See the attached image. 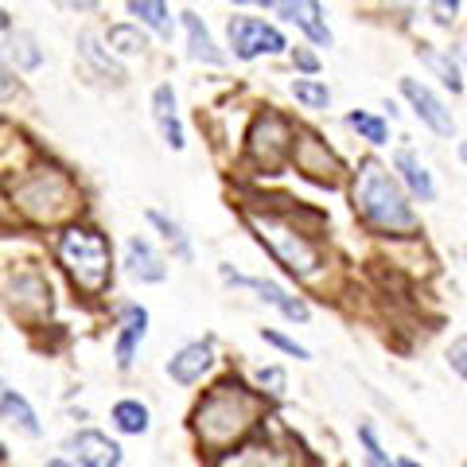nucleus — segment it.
I'll return each instance as SVG.
<instances>
[{
	"label": "nucleus",
	"mask_w": 467,
	"mask_h": 467,
	"mask_svg": "<svg viewBox=\"0 0 467 467\" xmlns=\"http://www.w3.org/2000/svg\"><path fill=\"white\" fill-rule=\"evenodd\" d=\"M355 211L367 226L382 230V234H413L417 230V214L409 192L401 187L398 175H389L378 160H362L355 171Z\"/></svg>",
	"instance_id": "nucleus-1"
},
{
	"label": "nucleus",
	"mask_w": 467,
	"mask_h": 467,
	"mask_svg": "<svg viewBox=\"0 0 467 467\" xmlns=\"http://www.w3.org/2000/svg\"><path fill=\"white\" fill-rule=\"evenodd\" d=\"M257 417V401L245 393L242 382H223L218 389L207 393V401L195 409V429H199V441L211 444V448H226L230 441L254 425Z\"/></svg>",
	"instance_id": "nucleus-2"
},
{
	"label": "nucleus",
	"mask_w": 467,
	"mask_h": 467,
	"mask_svg": "<svg viewBox=\"0 0 467 467\" xmlns=\"http://www.w3.org/2000/svg\"><path fill=\"white\" fill-rule=\"evenodd\" d=\"M55 250H58V261H63V265L70 269V276L78 281V288L101 292V288L109 285L113 254H109L106 234L86 230V226H70V230L58 234Z\"/></svg>",
	"instance_id": "nucleus-3"
},
{
	"label": "nucleus",
	"mask_w": 467,
	"mask_h": 467,
	"mask_svg": "<svg viewBox=\"0 0 467 467\" xmlns=\"http://www.w3.org/2000/svg\"><path fill=\"white\" fill-rule=\"evenodd\" d=\"M254 226H257V238L269 245V250L285 261V269L292 273H300V276H312L319 269V254H316V245L312 242H304L300 238V230H292L285 223H276V218H254Z\"/></svg>",
	"instance_id": "nucleus-4"
},
{
	"label": "nucleus",
	"mask_w": 467,
	"mask_h": 467,
	"mask_svg": "<svg viewBox=\"0 0 467 467\" xmlns=\"http://www.w3.org/2000/svg\"><path fill=\"white\" fill-rule=\"evenodd\" d=\"M226 36H230V51L238 58H261V55H281L288 47V39L281 27H273L257 16H230L226 24Z\"/></svg>",
	"instance_id": "nucleus-5"
},
{
	"label": "nucleus",
	"mask_w": 467,
	"mask_h": 467,
	"mask_svg": "<svg viewBox=\"0 0 467 467\" xmlns=\"http://www.w3.org/2000/svg\"><path fill=\"white\" fill-rule=\"evenodd\" d=\"M218 273H223V281L226 285H238V288H254L261 300L269 304V308H276L285 319H292V324H308L312 319V308L304 304L300 296H292L288 288H281L276 281H265V276H245L238 269H230V265H218Z\"/></svg>",
	"instance_id": "nucleus-6"
},
{
	"label": "nucleus",
	"mask_w": 467,
	"mask_h": 467,
	"mask_svg": "<svg viewBox=\"0 0 467 467\" xmlns=\"http://www.w3.org/2000/svg\"><path fill=\"white\" fill-rule=\"evenodd\" d=\"M292 140H296V137H292V129H288L285 117L265 113V117H257V125H254V133H250V152L265 168H276L288 152H296V144H292Z\"/></svg>",
	"instance_id": "nucleus-7"
},
{
	"label": "nucleus",
	"mask_w": 467,
	"mask_h": 467,
	"mask_svg": "<svg viewBox=\"0 0 467 467\" xmlns=\"http://www.w3.org/2000/svg\"><path fill=\"white\" fill-rule=\"evenodd\" d=\"M401 94L409 98V106L417 109L420 125H429L436 137H456V117H451V109L444 106V98L436 90H429V86L417 78H401Z\"/></svg>",
	"instance_id": "nucleus-8"
},
{
	"label": "nucleus",
	"mask_w": 467,
	"mask_h": 467,
	"mask_svg": "<svg viewBox=\"0 0 467 467\" xmlns=\"http://www.w3.org/2000/svg\"><path fill=\"white\" fill-rule=\"evenodd\" d=\"M67 451L75 456L82 467H121V444L109 441L106 432H94V429H82L67 441Z\"/></svg>",
	"instance_id": "nucleus-9"
},
{
	"label": "nucleus",
	"mask_w": 467,
	"mask_h": 467,
	"mask_svg": "<svg viewBox=\"0 0 467 467\" xmlns=\"http://www.w3.org/2000/svg\"><path fill=\"white\" fill-rule=\"evenodd\" d=\"M211 362H214V343L211 339L187 343L168 358V378L171 382H180V386H195L199 378L211 370Z\"/></svg>",
	"instance_id": "nucleus-10"
},
{
	"label": "nucleus",
	"mask_w": 467,
	"mask_h": 467,
	"mask_svg": "<svg viewBox=\"0 0 467 467\" xmlns=\"http://www.w3.org/2000/svg\"><path fill=\"white\" fill-rule=\"evenodd\" d=\"M265 8L281 12L288 24H296L300 32L316 43V47H331V27H327V20H324V8L312 5V0H296V5H276V0H269Z\"/></svg>",
	"instance_id": "nucleus-11"
},
{
	"label": "nucleus",
	"mask_w": 467,
	"mask_h": 467,
	"mask_svg": "<svg viewBox=\"0 0 467 467\" xmlns=\"http://www.w3.org/2000/svg\"><path fill=\"white\" fill-rule=\"evenodd\" d=\"M144 335H149V312H144L140 304H125L121 308V331H117V339H113L117 367H133V355L144 343Z\"/></svg>",
	"instance_id": "nucleus-12"
},
{
	"label": "nucleus",
	"mask_w": 467,
	"mask_h": 467,
	"mask_svg": "<svg viewBox=\"0 0 467 467\" xmlns=\"http://www.w3.org/2000/svg\"><path fill=\"white\" fill-rule=\"evenodd\" d=\"M125 269L140 285H160L168 276L164 257L156 254V245L149 238H129V245H125Z\"/></svg>",
	"instance_id": "nucleus-13"
},
{
	"label": "nucleus",
	"mask_w": 467,
	"mask_h": 467,
	"mask_svg": "<svg viewBox=\"0 0 467 467\" xmlns=\"http://www.w3.org/2000/svg\"><path fill=\"white\" fill-rule=\"evenodd\" d=\"M393 168H398V175H401V187H405V192L413 195L417 202H432V199H436V180H432V171L420 164L413 149H398V152H393Z\"/></svg>",
	"instance_id": "nucleus-14"
},
{
	"label": "nucleus",
	"mask_w": 467,
	"mask_h": 467,
	"mask_svg": "<svg viewBox=\"0 0 467 467\" xmlns=\"http://www.w3.org/2000/svg\"><path fill=\"white\" fill-rule=\"evenodd\" d=\"M152 121L160 129V137H164L168 149L180 152L183 149V125H180V113H175V90H171V82H160L156 90H152Z\"/></svg>",
	"instance_id": "nucleus-15"
},
{
	"label": "nucleus",
	"mask_w": 467,
	"mask_h": 467,
	"mask_svg": "<svg viewBox=\"0 0 467 467\" xmlns=\"http://www.w3.org/2000/svg\"><path fill=\"white\" fill-rule=\"evenodd\" d=\"M0 420H8V425H16L24 436H39L43 425H39V417H36V409L32 401L24 398V393L12 389L5 378H0Z\"/></svg>",
	"instance_id": "nucleus-16"
},
{
	"label": "nucleus",
	"mask_w": 467,
	"mask_h": 467,
	"mask_svg": "<svg viewBox=\"0 0 467 467\" xmlns=\"http://www.w3.org/2000/svg\"><path fill=\"white\" fill-rule=\"evenodd\" d=\"M296 164H300V171H308L312 180H324V183H335V171H339L335 156L327 152V144L316 137H304L296 144Z\"/></svg>",
	"instance_id": "nucleus-17"
},
{
	"label": "nucleus",
	"mask_w": 467,
	"mask_h": 467,
	"mask_svg": "<svg viewBox=\"0 0 467 467\" xmlns=\"http://www.w3.org/2000/svg\"><path fill=\"white\" fill-rule=\"evenodd\" d=\"M180 20H183V32H187V47H192V58H199V63H211V67L223 63L226 55L214 47V39H211V32H207V24H202L195 12H180Z\"/></svg>",
	"instance_id": "nucleus-18"
},
{
	"label": "nucleus",
	"mask_w": 467,
	"mask_h": 467,
	"mask_svg": "<svg viewBox=\"0 0 467 467\" xmlns=\"http://www.w3.org/2000/svg\"><path fill=\"white\" fill-rule=\"evenodd\" d=\"M109 420H113V429H117V432H125V436H144V432L152 429L149 405H140L137 398L117 401V405L109 409Z\"/></svg>",
	"instance_id": "nucleus-19"
},
{
	"label": "nucleus",
	"mask_w": 467,
	"mask_h": 467,
	"mask_svg": "<svg viewBox=\"0 0 467 467\" xmlns=\"http://www.w3.org/2000/svg\"><path fill=\"white\" fill-rule=\"evenodd\" d=\"M129 12H133L140 24H149L160 39H171L175 20H171V8L168 5H160V0H129Z\"/></svg>",
	"instance_id": "nucleus-20"
},
{
	"label": "nucleus",
	"mask_w": 467,
	"mask_h": 467,
	"mask_svg": "<svg viewBox=\"0 0 467 467\" xmlns=\"http://www.w3.org/2000/svg\"><path fill=\"white\" fill-rule=\"evenodd\" d=\"M417 55H420V63H425L436 78H441L451 94H460L463 90V75H460V63L451 55H444V51H432V47H417Z\"/></svg>",
	"instance_id": "nucleus-21"
},
{
	"label": "nucleus",
	"mask_w": 467,
	"mask_h": 467,
	"mask_svg": "<svg viewBox=\"0 0 467 467\" xmlns=\"http://www.w3.org/2000/svg\"><path fill=\"white\" fill-rule=\"evenodd\" d=\"M347 125L355 129V133L362 140H370L374 149H382V144H389V125L382 121V117H374L367 109H355V113H347Z\"/></svg>",
	"instance_id": "nucleus-22"
},
{
	"label": "nucleus",
	"mask_w": 467,
	"mask_h": 467,
	"mask_svg": "<svg viewBox=\"0 0 467 467\" xmlns=\"http://www.w3.org/2000/svg\"><path fill=\"white\" fill-rule=\"evenodd\" d=\"M106 43H109L117 55H137V51L149 47L144 32H140V27H133V24H113L109 32H106Z\"/></svg>",
	"instance_id": "nucleus-23"
},
{
	"label": "nucleus",
	"mask_w": 467,
	"mask_h": 467,
	"mask_svg": "<svg viewBox=\"0 0 467 467\" xmlns=\"http://www.w3.org/2000/svg\"><path fill=\"white\" fill-rule=\"evenodd\" d=\"M144 218H149V223H152V226H160V230H164V238L171 242V250H175V257H180V261H192V242H187V234H183V226H180V223H175V218H168V214H160V211H149V214H144Z\"/></svg>",
	"instance_id": "nucleus-24"
},
{
	"label": "nucleus",
	"mask_w": 467,
	"mask_h": 467,
	"mask_svg": "<svg viewBox=\"0 0 467 467\" xmlns=\"http://www.w3.org/2000/svg\"><path fill=\"white\" fill-rule=\"evenodd\" d=\"M8 51H12V58H16L20 70H39V63H43V51H39V43H36L32 32H16V36H12Z\"/></svg>",
	"instance_id": "nucleus-25"
},
{
	"label": "nucleus",
	"mask_w": 467,
	"mask_h": 467,
	"mask_svg": "<svg viewBox=\"0 0 467 467\" xmlns=\"http://www.w3.org/2000/svg\"><path fill=\"white\" fill-rule=\"evenodd\" d=\"M292 98H296L300 106H308V109H327L331 106V90L324 82H316V78H296L292 82Z\"/></svg>",
	"instance_id": "nucleus-26"
},
{
	"label": "nucleus",
	"mask_w": 467,
	"mask_h": 467,
	"mask_svg": "<svg viewBox=\"0 0 467 467\" xmlns=\"http://www.w3.org/2000/svg\"><path fill=\"white\" fill-rule=\"evenodd\" d=\"M358 444H362V456H367V467H398L389 460V451L378 444L374 425H358Z\"/></svg>",
	"instance_id": "nucleus-27"
},
{
	"label": "nucleus",
	"mask_w": 467,
	"mask_h": 467,
	"mask_svg": "<svg viewBox=\"0 0 467 467\" xmlns=\"http://www.w3.org/2000/svg\"><path fill=\"white\" fill-rule=\"evenodd\" d=\"M78 55L86 58V63H94L98 70H113V75H121V67L113 63V55H106V51L98 47V36L94 32H82L78 36Z\"/></svg>",
	"instance_id": "nucleus-28"
},
{
	"label": "nucleus",
	"mask_w": 467,
	"mask_h": 467,
	"mask_svg": "<svg viewBox=\"0 0 467 467\" xmlns=\"http://www.w3.org/2000/svg\"><path fill=\"white\" fill-rule=\"evenodd\" d=\"M223 467H281V463H273L269 456V448H242V451H234V456L223 460Z\"/></svg>",
	"instance_id": "nucleus-29"
},
{
	"label": "nucleus",
	"mask_w": 467,
	"mask_h": 467,
	"mask_svg": "<svg viewBox=\"0 0 467 467\" xmlns=\"http://www.w3.org/2000/svg\"><path fill=\"white\" fill-rule=\"evenodd\" d=\"M261 339L273 343L276 350H285V355H292V358H312V355H308V347H300L296 339H288V335L273 331V327H261Z\"/></svg>",
	"instance_id": "nucleus-30"
},
{
	"label": "nucleus",
	"mask_w": 467,
	"mask_h": 467,
	"mask_svg": "<svg viewBox=\"0 0 467 467\" xmlns=\"http://www.w3.org/2000/svg\"><path fill=\"white\" fill-rule=\"evenodd\" d=\"M257 386L269 389L273 398H281V393H285V370L281 367H261L257 370Z\"/></svg>",
	"instance_id": "nucleus-31"
},
{
	"label": "nucleus",
	"mask_w": 467,
	"mask_h": 467,
	"mask_svg": "<svg viewBox=\"0 0 467 467\" xmlns=\"http://www.w3.org/2000/svg\"><path fill=\"white\" fill-rule=\"evenodd\" d=\"M448 367L456 370L463 382H467V335H460V339H451V347H448Z\"/></svg>",
	"instance_id": "nucleus-32"
},
{
	"label": "nucleus",
	"mask_w": 467,
	"mask_h": 467,
	"mask_svg": "<svg viewBox=\"0 0 467 467\" xmlns=\"http://www.w3.org/2000/svg\"><path fill=\"white\" fill-rule=\"evenodd\" d=\"M16 70H12L8 63H5V58H0V101H8L12 94H16Z\"/></svg>",
	"instance_id": "nucleus-33"
},
{
	"label": "nucleus",
	"mask_w": 467,
	"mask_h": 467,
	"mask_svg": "<svg viewBox=\"0 0 467 467\" xmlns=\"http://www.w3.org/2000/svg\"><path fill=\"white\" fill-rule=\"evenodd\" d=\"M292 63H296L300 70H308V75H316V70H319V58H316L312 51H304V47L292 51Z\"/></svg>",
	"instance_id": "nucleus-34"
},
{
	"label": "nucleus",
	"mask_w": 467,
	"mask_h": 467,
	"mask_svg": "<svg viewBox=\"0 0 467 467\" xmlns=\"http://www.w3.org/2000/svg\"><path fill=\"white\" fill-rule=\"evenodd\" d=\"M429 12H436V24H451L456 20V12H460V5H429Z\"/></svg>",
	"instance_id": "nucleus-35"
},
{
	"label": "nucleus",
	"mask_w": 467,
	"mask_h": 467,
	"mask_svg": "<svg viewBox=\"0 0 467 467\" xmlns=\"http://www.w3.org/2000/svg\"><path fill=\"white\" fill-rule=\"evenodd\" d=\"M8 24H12V20H8V12L0 8V32H8Z\"/></svg>",
	"instance_id": "nucleus-36"
},
{
	"label": "nucleus",
	"mask_w": 467,
	"mask_h": 467,
	"mask_svg": "<svg viewBox=\"0 0 467 467\" xmlns=\"http://www.w3.org/2000/svg\"><path fill=\"white\" fill-rule=\"evenodd\" d=\"M47 467H75V463H70V460H51Z\"/></svg>",
	"instance_id": "nucleus-37"
},
{
	"label": "nucleus",
	"mask_w": 467,
	"mask_h": 467,
	"mask_svg": "<svg viewBox=\"0 0 467 467\" xmlns=\"http://www.w3.org/2000/svg\"><path fill=\"white\" fill-rule=\"evenodd\" d=\"M398 467H420V463H417V460H409V456H405V460H398Z\"/></svg>",
	"instance_id": "nucleus-38"
},
{
	"label": "nucleus",
	"mask_w": 467,
	"mask_h": 467,
	"mask_svg": "<svg viewBox=\"0 0 467 467\" xmlns=\"http://www.w3.org/2000/svg\"><path fill=\"white\" fill-rule=\"evenodd\" d=\"M460 160H463V164H467V140L460 144Z\"/></svg>",
	"instance_id": "nucleus-39"
},
{
	"label": "nucleus",
	"mask_w": 467,
	"mask_h": 467,
	"mask_svg": "<svg viewBox=\"0 0 467 467\" xmlns=\"http://www.w3.org/2000/svg\"><path fill=\"white\" fill-rule=\"evenodd\" d=\"M463 467H467V463H463Z\"/></svg>",
	"instance_id": "nucleus-40"
}]
</instances>
